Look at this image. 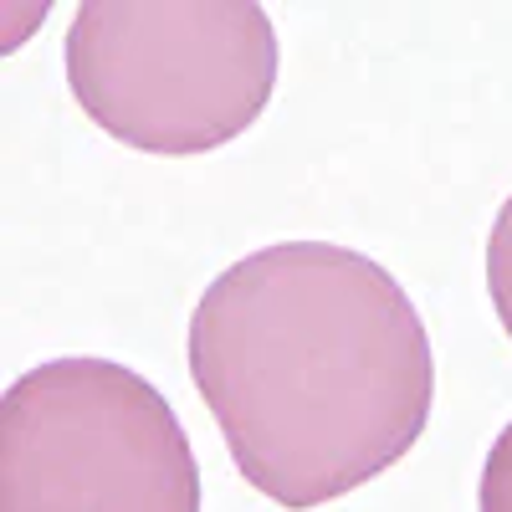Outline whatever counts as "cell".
<instances>
[{"instance_id": "cell-2", "label": "cell", "mask_w": 512, "mask_h": 512, "mask_svg": "<svg viewBox=\"0 0 512 512\" xmlns=\"http://www.w3.org/2000/svg\"><path fill=\"white\" fill-rule=\"evenodd\" d=\"M67 88L139 154H210L267 113L277 31L256 0H88L67 41Z\"/></svg>"}, {"instance_id": "cell-3", "label": "cell", "mask_w": 512, "mask_h": 512, "mask_svg": "<svg viewBox=\"0 0 512 512\" xmlns=\"http://www.w3.org/2000/svg\"><path fill=\"white\" fill-rule=\"evenodd\" d=\"M0 512H200L195 446L139 369L47 359L0 400Z\"/></svg>"}, {"instance_id": "cell-4", "label": "cell", "mask_w": 512, "mask_h": 512, "mask_svg": "<svg viewBox=\"0 0 512 512\" xmlns=\"http://www.w3.org/2000/svg\"><path fill=\"white\" fill-rule=\"evenodd\" d=\"M487 297L497 308L502 333L512 338V195L502 200L497 221H492V236H487Z\"/></svg>"}, {"instance_id": "cell-5", "label": "cell", "mask_w": 512, "mask_h": 512, "mask_svg": "<svg viewBox=\"0 0 512 512\" xmlns=\"http://www.w3.org/2000/svg\"><path fill=\"white\" fill-rule=\"evenodd\" d=\"M477 512H512V420L502 425V436L492 441V451L482 461Z\"/></svg>"}, {"instance_id": "cell-1", "label": "cell", "mask_w": 512, "mask_h": 512, "mask_svg": "<svg viewBox=\"0 0 512 512\" xmlns=\"http://www.w3.org/2000/svg\"><path fill=\"white\" fill-rule=\"evenodd\" d=\"M190 379L236 472L287 512L390 472L436 400L431 333L405 287L333 241H277L210 282Z\"/></svg>"}]
</instances>
